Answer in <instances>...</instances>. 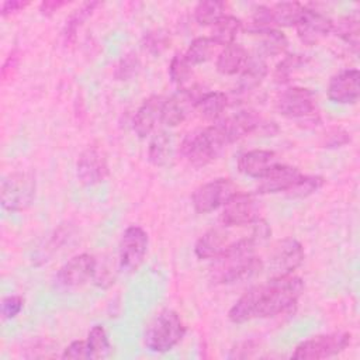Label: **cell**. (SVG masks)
Instances as JSON below:
<instances>
[{
	"mask_svg": "<svg viewBox=\"0 0 360 360\" xmlns=\"http://www.w3.org/2000/svg\"><path fill=\"white\" fill-rule=\"evenodd\" d=\"M304 292V283L294 274L273 276L263 284L245 291L228 311L232 323H245L253 319L274 318L290 312Z\"/></svg>",
	"mask_w": 360,
	"mask_h": 360,
	"instance_id": "1",
	"label": "cell"
},
{
	"mask_svg": "<svg viewBox=\"0 0 360 360\" xmlns=\"http://www.w3.org/2000/svg\"><path fill=\"white\" fill-rule=\"evenodd\" d=\"M228 145L224 132L214 122L188 132L180 143V153L190 165L201 167L214 162Z\"/></svg>",
	"mask_w": 360,
	"mask_h": 360,
	"instance_id": "2",
	"label": "cell"
},
{
	"mask_svg": "<svg viewBox=\"0 0 360 360\" xmlns=\"http://www.w3.org/2000/svg\"><path fill=\"white\" fill-rule=\"evenodd\" d=\"M181 316L173 309H162L155 314L143 329V345L155 353H166L176 347L186 335Z\"/></svg>",
	"mask_w": 360,
	"mask_h": 360,
	"instance_id": "3",
	"label": "cell"
},
{
	"mask_svg": "<svg viewBox=\"0 0 360 360\" xmlns=\"http://www.w3.org/2000/svg\"><path fill=\"white\" fill-rule=\"evenodd\" d=\"M37 181L30 172H13L1 181L0 201L6 211L20 212L27 210L35 197Z\"/></svg>",
	"mask_w": 360,
	"mask_h": 360,
	"instance_id": "4",
	"label": "cell"
},
{
	"mask_svg": "<svg viewBox=\"0 0 360 360\" xmlns=\"http://www.w3.org/2000/svg\"><path fill=\"white\" fill-rule=\"evenodd\" d=\"M350 343V333L332 332L312 336L298 343L291 353V359L318 360L336 356L346 350Z\"/></svg>",
	"mask_w": 360,
	"mask_h": 360,
	"instance_id": "5",
	"label": "cell"
},
{
	"mask_svg": "<svg viewBox=\"0 0 360 360\" xmlns=\"http://www.w3.org/2000/svg\"><path fill=\"white\" fill-rule=\"evenodd\" d=\"M238 193V186L228 177L211 180L197 187L191 195V204L195 212L210 214L221 207Z\"/></svg>",
	"mask_w": 360,
	"mask_h": 360,
	"instance_id": "6",
	"label": "cell"
},
{
	"mask_svg": "<svg viewBox=\"0 0 360 360\" xmlns=\"http://www.w3.org/2000/svg\"><path fill=\"white\" fill-rule=\"evenodd\" d=\"M149 245L148 232L139 225H129L121 235L118 245V262L121 270L136 271L145 260Z\"/></svg>",
	"mask_w": 360,
	"mask_h": 360,
	"instance_id": "7",
	"label": "cell"
},
{
	"mask_svg": "<svg viewBox=\"0 0 360 360\" xmlns=\"http://www.w3.org/2000/svg\"><path fill=\"white\" fill-rule=\"evenodd\" d=\"M276 108L283 117L311 121L316 117V98L309 89L292 86L278 94Z\"/></svg>",
	"mask_w": 360,
	"mask_h": 360,
	"instance_id": "8",
	"label": "cell"
},
{
	"mask_svg": "<svg viewBox=\"0 0 360 360\" xmlns=\"http://www.w3.org/2000/svg\"><path fill=\"white\" fill-rule=\"evenodd\" d=\"M246 235V233H245ZM245 235H235L232 226H214L204 232L194 245V253L198 259L215 260L233 249Z\"/></svg>",
	"mask_w": 360,
	"mask_h": 360,
	"instance_id": "9",
	"label": "cell"
},
{
	"mask_svg": "<svg viewBox=\"0 0 360 360\" xmlns=\"http://www.w3.org/2000/svg\"><path fill=\"white\" fill-rule=\"evenodd\" d=\"M259 210V201L253 194L238 191L222 207L219 221L225 226L243 228L260 218Z\"/></svg>",
	"mask_w": 360,
	"mask_h": 360,
	"instance_id": "10",
	"label": "cell"
},
{
	"mask_svg": "<svg viewBox=\"0 0 360 360\" xmlns=\"http://www.w3.org/2000/svg\"><path fill=\"white\" fill-rule=\"evenodd\" d=\"M305 257L304 248L295 238L287 236L277 240L269 256V269L273 276L294 274Z\"/></svg>",
	"mask_w": 360,
	"mask_h": 360,
	"instance_id": "11",
	"label": "cell"
},
{
	"mask_svg": "<svg viewBox=\"0 0 360 360\" xmlns=\"http://www.w3.org/2000/svg\"><path fill=\"white\" fill-rule=\"evenodd\" d=\"M97 273V260L90 253H79L70 257L56 273L59 287L73 290L89 283Z\"/></svg>",
	"mask_w": 360,
	"mask_h": 360,
	"instance_id": "12",
	"label": "cell"
},
{
	"mask_svg": "<svg viewBox=\"0 0 360 360\" xmlns=\"http://www.w3.org/2000/svg\"><path fill=\"white\" fill-rule=\"evenodd\" d=\"M197 84H191L184 89H179L170 97H166L162 111V122L166 127H177L181 124L190 114L191 110H195L197 101L204 94Z\"/></svg>",
	"mask_w": 360,
	"mask_h": 360,
	"instance_id": "13",
	"label": "cell"
},
{
	"mask_svg": "<svg viewBox=\"0 0 360 360\" xmlns=\"http://www.w3.org/2000/svg\"><path fill=\"white\" fill-rule=\"evenodd\" d=\"M76 174L82 184L96 186L108 176L107 156L98 146H87L77 159Z\"/></svg>",
	"mask_w": 360,
	"mask_h": 360,
	"instance_id": "14",
	"label": "cell"
},
{
	"mask_svg": "<svg viewBox=\"0 0 360 360\" xmlns=\"http://www.w3.org/2000/svg\"><path fill=\"white\" fill-rule=\"evenodd\" d=\"M360 73L357 69H345L329 79L326 94L336 104H354L360 96Z\"/></svg>",
	"mask_w": 360,
	"mask_h": 360,
	"instance_id": "15",
	"label": "cell"
},
{
	"mask_svg": "<svg viewBox=\"0 0 360 360\" xmlns=\"http://www.w3.org/2000/svg\"><path fill=\"white\" fill-rule=\"evenodd\" d=\"M332 28L333 21L326 14L308 7L295 24L297 35L305 45H316L332 32Z\"/></svg>",
	"mask_w": 360,
	"mask_h": 360,
	"instance_id": "16",
	"label": "cell"
},
{
	"mask_svg": "<svg viewBox=\"0 0 360 360\" xmlns=\"http://www.w3.org/2000/svg\"><path fill=\"white\" fill-rule=\"evenodd\" d=\"M215 122L224 132L229 145L232 142L239 141L240 138L266 127L262 117L253 110H242L239 112H235L233 115L219 118Z\"/></svg>",
	"mask_w": 360,
	"mask_h": 360,
	"instance_id": "17",
	"label": "cell"
},
{
	"mask_svg": "<svg viewBox=\"0 0 360 360\" xmlns=\"http://www.w3.org/2000/svg\"><path fill=\"white\" fill-rule=\"evenodd\" d=\"M278 163L281 162L276 152L269 149H252L239 155L236 166L239 173L248 177L262 179Z\"/></svg>",
	"mask_w": 360,
	"mask_h": 360,
	"instance_id": "18",
	"label": "cell"
},
{
	"mask_svg": "<svg viewBox=\"0 0 360 360\" xmlns=\"http://www.w3.org/2000/svg\"><path fill=\"white\" fill-rule=\"evenodd\" d=\"M300 169L278 163L273 167L264 177L259 179L257 193L259 194H276V193H288L302 177Z\"/></svg>",
	"mask_w": 360,
	"mask_h": 360,
	"instance_id": "19",
	"label": "cell"
},
{
	"mask_svg": "<svg viewBox=\"0 0 360 360\" xmlns=\"http://www.w3.org/2000/svg\"><path fill=\"white\" fill-rule=\"evenodd\" d=\"M166 97L160 94H153L149 96L148 98L143 100V103L139 105L134 115V132L139 138H146L150 135L158 122H162V111H163V104H165Z\"/></svg>",
	"mask_w": 360,
	"mask_h": 360,
	"instance_id": "20",
	"label": "cell"
},
{
	"mask_svg": "<svg viewBox=\"0 0 360 360\" xmlns=\"http://www.w3.org/2000/svg\"><path fill=\"white\" fill-rule=\"evenodd\" d=\"M250 56L248 49L243 45L233 42L231 45L222 46V49L217 53L215 68L221 75L232 76L242 72Z\"/></svg>",
	"mask_w": 360,
	"mask_h": 360,
	"instance_id": "21",
	"label": "cell"
},
{
	"mask_svg": "<svg viewBox=\"0 0 360 360\" xmlns=\"http://www.w3.org/2000/svg\"><path fill=\"white\" fill-rule=\"evenodd\" d=\"M259 42V49L266 56H276L283 53L288 46V39L283 31L277 28L249 30Z\"/></svg>",
	"mask_w": 360,
	"mask_h": 360,
	"instance_id": "22",
	"label": "cell"
},
{
	"mask_svg": "<svg viewBox=\"0 0 360 360\" xmlns=\"http://www.w3.org/2000/svg\"><path fill=\"white\" fill-rule=\"evenodd\" d=\"M173 158V139L166 131H158L148 148V159L155 166H166Z\"/></svg>",
	"mask_w": 360,
	"mask_h": 360,
	"instance_id": "23",
	"label": "cell"
},
{
	"mask_svg": "<svg viewBox=\"0 0 360 360\" xmlns=\"http://www.w3.org/2000/svg\"><path fill=\"white\" fill-rule=\"evenodd\" d=\"M269 73L267 63L263 58H249L246 66L240 72L238 87L240 91H250L260 86V83L264 80V77Z\"/></svg>",
	"mask_w": 360,
	"mask_h": 360,
	"instance_id": "24",
	"label": "cell"
},
{
	"mask_svg": "<svg viewBox=\"0 0 360 360\" xmlns=\"http://www.w3.org/2000/svg\"><path fill=\"white\" fill-rule=\"evenodd\" d=\"M228 105V96L222 91H205L197 101L195 110L208 121H218Z\"/></svg>",
	"mask_w": 360,
	"mask_h": 360,
	"instance_id": "25",
	"label": "cell"
},
{
	"mask_svg": "<svg viewBox=\"0 0 360 360\" xmlns=\"http://www.w3.org/2000/svg\"><path fill=\"white\" fill-rule=\"evenodd\" d=\"M307 6L298 1H280L270 6L274 27H295Z\"/></svg>",
	"mask_w": 360,
	"mask_h": 360,
	"instance_id": "26",
	"label": "cell"
},
{
	"mask_svg": "<svg viewBox=\"0 0 360 360\" xmlns=\"http://www.w3.org/2000/svg\"><path fill=\"white\" fill-rule=\"evenodd\" d=\"M243 28L242 20H239L235 15L226 14L224 15L214 27H212V35L211 38L219 45V46H226L235 42L236 37Z\"/></svg>",
	"mask_w": 360,
	"mask_h": 360,
	"instance_id": "27",
	"label": "cell"
},
{
	"mask_svg": "<svg viewBox=\"0 0 360 360\" xmlns=\"http://www.w3.org/2000/svg\"><path fill=\"white\" fill-rule=\"evenodd\" d=\"M218 48L219 45L211 37H198L191 41L184 55L193 66L201 65L212 59Z\"/></svg>",
	"mask_w": 360,
	"mask_h": 360,
	"instance_id": "28",
	"label": "cell"
},
{
	"mask_svg": "<svg viewBox=\"0 0 360 360\" xmlns=\"http://www.w3.org/2000/svg\"><path fill=\"white\" fill-rule=\"evenodd\" d=\"M332 32H335L336 37H339L343 42H346L349 46L357 52L359 48V14L350 13L346 15H342L336 22H333Z\"/></svg>",
	"mask_w": 360,
	"mask_h": 360,
	"instance_id": "29",
	"label": "cell"
},
{
	"mask_svg": "<svg viewBox=\"0 0 360 360\" xmlns=\"http://www.w3.org/2000/svg\"><path fill=\"white\" fill-rule=\"evenodd\" d=\"M224 15H226V4L218 0L200 1L194 7V18L200 25H215Z\"/></svg>",
	"mask_w": 360,
	"mask_h": 360,
	"instance_id": "30",
	"label": "cell"
},
{
	"mask_svg": "<svg viewBox=\"0 0 360 360\" xmlns=\"http://www.w3.org/2000/svg\"><path fill=\"white\" fill-rule=\"evenodd\" d=\"M169 76L170 80L179 86V89H184L191 86V80L194 77L193 65L188 62L184 53H174L169 63Z\"/></svg>",
	"mask_w": 360,
	"mask_h": 360,
	"instance_id": "31",
	"label": "cell"
},
{
	"mask_svg": "<svg viewBox=\"0 0 360 360\" xmlns=\"http://www.w3.org/2000/svg\"><path fill=\"white\" fill-rule=\"evenodd\" d=\"M308 62V58L305 55L300 53H288L285 55L274 68L273 79L276 83H287L291 80V77L301 70Z\"/></svg>",
	"mask_w": 360,
	"mask_h": 360,
	"instance_id": "32",
	"label": "cell"
},
{
	"mask_svg": "<svg viewBox=\"0 0 360 360\" xmlns=\"http://www.w3.org/2000/svg\"><path fill=\"white\" fill-rule=\"evenodd\" d=\"M86 342H87V346L90 350V359L105 357L111 350L108 335H107L104 326H101V325H94L89 330Z\"/></svg>",
	"mask_w": 360,
	"mask_h": 360,
	"instance_id": "33",
	"label": "cell"
},
{
	"mask_svg": "<svg viewBox=\"0 0 360 360\" xmlns=\"http://www.w3.org/2000/svg\"><path fill=\"white\" fill-rule=\"evenodd\" d=\"M98 6L97 1H91V3H84L80 8H77L70 17L69 20H66L65 28H63V38L65 42H72L76 38V32L80 28V25L87 20V17L94 11V8Z\"/></svg>",
	"mask_w": 360,
	"mask_h": 360,
	"instance_id": "34",
	"label": "cell"
},
{
	"mask_svg": "<svg viewBox=\"0 0 360 360\" xmlns=\"http://www.w3.org/2000/svg\"><path fill=\"white\" fill-rule=\"evenodd\" d=\"M323 184H325V180L321 176L302 174L300 181L287 193V195L291 198H305L316 193Z\"/></svg>",
	"mask_w": 360,
	"mask_h": 360,
	"instance_id": "35",
	"label": "cell"
},
{
	"mask_svg": "<svg viewBox=\"0 0 360 360\" xmlns=\"http://www.w3.org/2000/svg\"><path fill=\"white\" fill-rule=\"evenodd\" d=\"M169 38L166 34H162L160 31H150L143 35L142 46L145 51L153 55H159L169 46Z\"/></svg>",
	"mask_w": 360,
	"mask_h": 360,
	"instance_id": "36",
	"label": "cell"
},
{
	"mask_svg": "<svg viewBox=\"0 0 360 360\" xmlns=\"http://www.w3.org/2000/svg\"><path fill=\"white\" fill-rule=\"evenodd\" d=\"M139 59L135 53H127L117 65L115 68V73L114 76L118 80H128L131 79L134 75H136V72L139 70Z\"/></svg>",
	"mask_w": 360,
	"mask_h": 360,
	"instance_id": "37",
	"label": "cell"
},
{
	"mask_svg": "<svg viewBox=\"0 0 360 360\" xmlns=\"http://www.w3.org/2000/svg\"><path fill=\"white\" fill-rule=\"evenodd\" d=\"M263 28H276V27L273 25L270 6L259 4L253 8L252 22L249 30H263Z\"/></svg>",
	"mask_w": 360,
	"mask_h": 360,
	"instance_id": "38",
	"label": "cell"
},
{
	"mask_svg": "<svg viewBox=\"0 0 360 360\" xmlns=\"http://www.w3.org/2000/svg\"><path fill=\"white\" fill-rule=\"evenodd\" d=\"M24 308V298L21 295H7L1 301L0 312L3 319H13L15 318Z\"/></svg>",
	"mask_w": 360,
	"mask_h": 360,
	"instance_id": "39",
	"label": "cell"
},
{
	"mask_svg": "<svg viewBox=\"0 0 360 360\" xmlns=\"http://www.w3.org/2000/svg\"><path fill=\"white\" fill-rule=\"evenodd\" d=\"M62 359H90V350L86 340H73L69 343L60 356Z\"/></svg>",
	"mask_w": 360,
	"mask_h": 360,
	"instance_id": "40",
	"label": "cell"
},
{
	"mask_svg": "<svg viewBox=\"0 0 360 360\" xmlns=\"http://www.w3.org/2000/svg\"><path fill=\"white\" fill-rule=\"evenodd\" d=\"M350 142V134L342 128H332L325 135L323 146L325 148H340Z\"/></svg>",
	"mask_w": 360,
	"mask_h": 360,
	"instance_id": "41",
	"label": "cell"
},
{
	"mask_svg": "<svg viewBox=\"0 0 360 360\" xmlns=\"http://www.w3.org/2000/svg\"><path fill=\"white\" fill-rule=\"evenodd\" d=\"M18 65H20V53L17 49H13L1 66V79L6 82L10 77H13Z\"/></svg>",
	"mask_w": 360,
	"mask_h": 360,
	"instance_id": "42",
	"label": "cell"
},
{
	"mask_svg": "<svg viewBox=\"0 0 360 360\" xmlns=\"http://www.w3.org/2000/svg\"><path fill=\"white\" fill-rule=\"evenodd\" d=\"M30 6V1H22V0H6L1 3V17H10L18 11H22L25 7Z\"/></svg>",
	"mask_w": 360,
	"mask_h": 360,
	"instance_id": "43",
	"label": "cell"
},
{
	"mask_svg": "<svg viewBox=\"0 0 360 360\" xmlns=\"http://www.w3.org/2000/svg\"><path fill=\"white\" fill-rule=\"evenodd\" d=\"M68 6V1H63V0H46V1H42L39 4V11L42 15H52L55 14L56 11H59L62 7Z\"/></svg>",
	"mask_w": 360,
	"mask_h": 360,
	"instance_id": "44",
	"label": "cell"
}]
</instances>
